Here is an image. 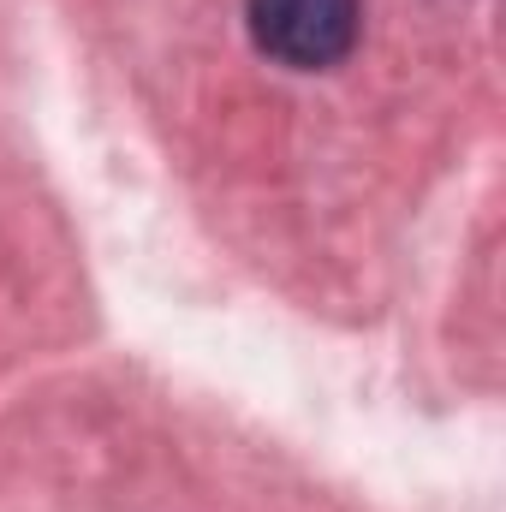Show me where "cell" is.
I'll use <instances>...</instances> for the list:
<instances>
[{"mask_svg": "<svg viewBox=\"0 0 506 512\" xmlns=\"http://www.w3.org/2000/svg\"><path fill=\"white\" fill-rule=\"evenodd\" d=\"M364 24L358 0H251V36L262 54L298 72H322L352 54Z\"/></svg>", "mask_w": 506, "mask_h": 512, "instance_id": "6da1fadb", "label": "cell"}]
</instances>
